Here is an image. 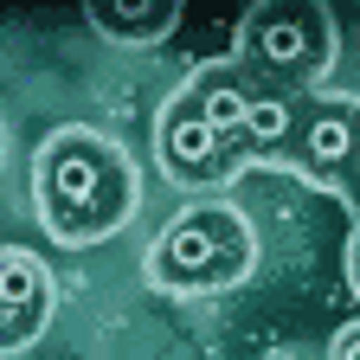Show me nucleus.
Wrapping results in <instances>:
<instances>
[{"mask_svg": "<svg viewBox=\"0 0 360 360\" xmlns=\"http://www.w3.org/2000/svg\"><path fill=\"white\" fill-rule=\"evenodd\" d=\"M97 26L103 32H161V26H174V13H116V7H97Z\"/></svg>", "mask_w": 360, "mask_h": 360, "instance_id": "6e6552de", "label": "nucleus"}, {"mask_svg": "<svg viewBox=\"0 0 360 360\" xmlns=\"http://www.w3.org/2000/svg\"><path fill=\"white\" fill-rule=\"evenodd\" d=\"M251 58L277 77H302L322 58V20L309 7H270L251 20Z\"/></svg>", "mask_w": 360, "mask_h": 360, "instance_id": "7ed1b4c3", "label": "nucleus"}, {"mask_svg": "<svg viewBox=\"0 0 360 360\" xmlns=\"http://www.w3.org/2000/svg\"><path fill=\"white\" fill-rule=\"evenodd\" d=\"M161 155H167V167L174 174H187V180H200V174H219L225 167V142L193 116V103H180L174 116H167V129H161Z\"/></svg>", "mask_w": 360, "mask_h": 360, "instance_id": "39448f33", "label": "nucleus"}, {"mask_svg": "<svg viewBox=\"0 0 360 360\" xmlns=\"http://www.w3.org/2000/svg\"><path fill=\"white\" fill-rule=\"evenodd\" d=\"M45 322V277L20 251H0V341H20Z\"/></svg>", "mask_w": 360, "mask_h": 360, "instance_id": "20e7f679", "label": "nucleus"}, {"mask_svg": "<svg viewBox=\"0 0 360 360\" xmlns=\"http://www.w3.org/2000/svg\"><path fill=\"white\" fill-rule=\"evenodd\" d=\"M155 257H161L167 283H219L245 264V232L219 212H200V219H180Z\"/></svg>", "mask_w": 360, "mask_h": 360, "instance_id": "f03ea898", "label": "nucleus"}, {"mask_svg": "<svg viewBox=\"0 0 360 360\" xmlns=\"http://www.w3.org/2000/svg\"><path fill=\"white\" fill-rule=\"evenodd\" d=\"M302 155H309L315 167H341V161L354 155V116L335 110V103L309 110V116H302Z\"/></svg>", "mask_w": 360, "mask_h": 360, "instance_id": "423d86ee", "label": "nucleus"}, {"mask_svg": "<svg viewBox=\"0 0 360 360\" xmlns=\"http://www.w3.org/2000/svg\"><path fill=\"white\" fill-rule=\"evenodd\" d=\"M45 206H52V225L65 238L103 232V225L122 212V167L110 161V148L84 142V135H65L45 161Z\"/></svg>", "mask_w": 360, "mask_h": 360, "instance_id": "f257e3e1", "label": "nucleus"}, {"mask_svg": "<svg viewBox=\"0 0 360 360\" xmlns=\"http://www.w3.org/2000/svg\"><path fill=\"white\" fill-rule=\"evenodd\" d=\"M187 45H200V52L212 58L219 45H238V26H187Z\"/></svg>", "mask_w": 360, "mask_h": 360, "instance_id": "1a4fd4ad", "label": "nucleus"}, {"mask_svg": "<svg viewBox=\"0 0 360 360\" xmlns=\"http://www.w3.org/2000/svg\"><path fill=\"white\" fill-rule=\"evenodd\" d=\"M290 129H296V103L290 97H270V90H251V103H245V142H257V148H277V142H290Z\"/></svg>", "mask_w": 360, "mask_h": 360, "instance_id": "0eeeda50", "label": "nucleus"}]
</instances>
